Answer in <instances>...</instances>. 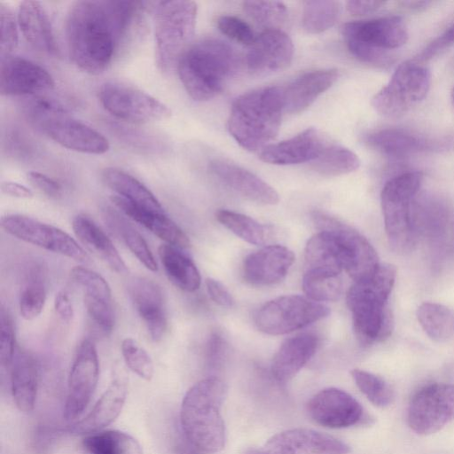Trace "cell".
<instances>
[{
    "label": "cell",
    "instance_id": "1",
    "mask_svg": "<svg viewBox=\"0 0 454 454\" xmlns=\"http://www.w3.org/2000/svg\"><path fill=\"white\" fill-rule=\"evenodd\" d=\"M147 5L141 1L75 2L65 24L73 63L92 74L106 70Z\"/></svg>",
    "mask_w": 454,
    "mask_h": 454
},
{
    "label": "cell",
    "instance_id": "2",
    "mask_svg": "<svg viewBox=\"0 0 454 454\" xmlns=\"http://www.w3.org/2000/svg\"><path fill=\"white\" fill-rule=\"evenodd\" d=\"M239 64V55L231 45L207 38L184 51L176 69L189 96L196 101H207L224 90Z\"/></svg>",
    "mask_w": 454,
    "mask_h": 454
},
{
    "label": "cell",
    "instance_id": "3",
    "mask_svg": "<svg viewBox=\"0 0 454 454\" xmlns=\"http://www.w3.org/2000/svg\"><path fill=\"white\" fill-rule=\"evenodd\" d=\"M396 276L395 266L380 263L369 278L355 282L347 294V305L352 315L356 337L363 346L388 338L394 320L388 299Z\"/></svg>",
    "mask_w": 454,
    "mask_h": 454
},
{
    "label": "cell",
    "instance_id": "4",
    "mask_svg": "<svg viewBox=\"0 0 454 454\" xmlns=\"http://www.w3.org/2000/svg\"><path fill=\"white\" fill-rule=\"evenodd\" d=\"M285 112L283 87L269 86L242 94L230 112L228 129L244 149H263L278 133Z\"/></svg>",
    "mask_w": 454,
    "mask_h": 454
},
{
    "label": "cell",
    "instance_id": "5",
    "mask_svg": "<svg viewBox=\"0 0 454 454\" xmlns=\"http://www.w3.org/2000/svg\"><path fill=\"white\" fill-rule=\"evenodd\" d=\"M227 386L216 376L198 381L186 392L180 410L185 438L200 451L215 453L225 444V427L221 408Z\"/></svg>",
    "mask_w": 454,
    "mask_h": 454
},
{
    "label": "cell",
    "instance_id": "6",
    "mask_svg": "<svg viewBox=\"0 0 454 454\" xmlns=\"http://www.w3.org/2000/svg\"><path fill=\"white\" fill-rule=\"evenodd\" d=\"M342 35L356 59L383 68L394 62V50L408 40L406 25L398 16L348 22L342 27Z\"/></svg>",
    "mask_w": 454,
    "mask_h": 454
},
{
    "label": "cell",
    "instance_id": "7",
    "mask_svg": "<svg viewBox=\"0 0 454 454\" xmlns=\"http://www.w3.org/2000/svg\"><path fill=\"white\" fill-rule=\"evenodd\" d=\"M154 20L155 59L159 69L168 72L191 45L197 20L193 1H160L151 3Z\"/></svg>",
    "mask_w": 454,
    "mask_h": 454
},
{
    "label": "cell",
    "instance_id": "8",
    "mask_svg": "<svg viewBox=\"0 0 454 454\" xmlns=\"http://www.w3.org/2000/svg\"><path fill=\"white\" fill-rule=\"evenodd\" d=\"M422 180L421 172L408 171L390 178L381 191L385 231L390 246L397 252H408L416 244L411 208Z\"/></svg>",
    "mask_w": 454,
    "mask_h": 454
},
{
    "label": "cell",
    "instance_id": "9",
    "mask_svg": "<svg viewBox=\"0 0 454 454\" xmlns=\"http://www.w3.org/2000/svg\"><path fill=\"white\" fill-rule=\"evenodd\" d=\"M430 83L431 73L425 62L418 59L406 60L373 96L372 105L384 116L399 117L426 98Z\"/></svg>",
    "mask_w": 454,
    "mask_h": 454
},
{
    "label": "cell",
    "instance_id": "10",
    "mask_svg": "<svg viewBox=\"0 0 454 454\" xmlns=\"http://www.w3.org/2000/svg\"><path fill=\"white\" fill-rule=\"evenodd\" d=\"M328 307L301 295H283L263 304L254 314L256 327L270 335H282L326 317Z\"/></svg>",
    "mask_w": 454,
    "mask_h": 454
},
{
    "label": "cell",
    "instance_id": "11",
    "mask_svg": "<svg viewBox=\"0 0 454 454\" xmlns=\"http://www.w3.org/2000/svg\"><path fill=\"white\" fill-rule=\"evenodd\" d=\"M98 99L113 116L131 123H148L171 116L167 105L140 89L121 82L102 84Z\"/></svg>",
    "mask_w": 454,
    "mask_h": 454
},
{
    "label": "cell",
    "instance_id": "12",
    "mask_svg": "<svg viewBox=\"0 0 454 454\" xmlns=\"http://www.w3.org/2000/svg\"><path fill=\"white\" fill-rule=\"evenodd\" d=\"M311 217L319 231H332L337 235L342 249L343 269L354 282L365 280L374 274L380 262L365 237L325 212L315 210Z\"/></svg>",
    "mask_w": 454,
    "mask_h": 454
},
{
    "label": "cell",
    "instance_id": "13",
    "mask_svg": "<svg viewBox=\"0 0 454 454\" xmlns=\"http://www.w3.org/2000/svg\"><path fill=\"white\" fill-rule=\"evenodd\" d=\"M1 227L9 235L26 243L79 262H90V256L74 238L51 224L27 215L11 214L1 218Z\"/></svg>",
    "mask_w": 454,
    "mask_h": 454
},
{
    "label": "cell",
    "instance_id": "14",
    "mask_svg": "<svg viewBox=\"0 0 454 454\" xmlns=\"http://www.w3.org/2000/svg\"><path fill=\"white\" fill-rule=\"evenodd\" d=\"M454 419V386L445 383L429 384L411 398L407 422L418 434L427 435L442 429Z\"/></svg>",
    "mask_w": 454,
    "mask_h": 454
},
{
    "label": "cell",
    "instance_id": "15",
    "mask_svg": "<svg viewBox=\"0 0 454 454\" xmlns=\"http://www.w3.org/2000/svg\"><path fill=\"white\" fill-rule=\"evenodd\" d=\"M99 377V362L95 343L84 339L75 351L67 381L64 418H77L90 403Z\"/></svg>",
    "mask_w": 454,
    "mask_h": 454
},
{
    "label": "cell",
    "instance_id": "16",
    "mask_svg": "<svg viewBox=\"0 0 454 454\" xmlns=\"http://www.w3.org/2000/svg\"><path fill=\"white\" fill-rule=\"evenodd\" d=\"M61 146L89 154L109 150L108 140L97 129L70 116L67 109L51 113L34 124Z\"/></svg>",
    "mask_w": 454,
    "mask_h": 454
},
{
    "label": "cell",
    "instance_id": "17",
    "mask_svg": "<svg viewBox=\"0 0 454 454\" xmlns=\"http://www.w3.org/2000/svg\"><path fill=\"white\" fill-rule=\"evenodd\" d=\"M365 144L390 159H403L433 151L448 150L454 146V137H429L404 128H385L367 134Z\"/></svg>",
    "mask_w": 454,
    "mask_h": 454
},
{
    "label": "cell",
    "instance_id": "18",
    "mask_svg": "<svg viewBox=\"0 0 454 454\" xmlns=\"http://www.w3.org/2000/svg\"><path fill=\"white\" fill-rule=\"evenodd\" d=\"M51 74L37 63L19 56L1 57L0 92L4 96H36L51 90Z\"/></svg>",
    "mask_w": 454,
    "mask_h": 454
},
{
    "label": "cell",
    "instance_id": "19",
    "mask_svg": "<svg viewBox=\"0 0 454 454\" xmlns=\"http://www.w3.org/2000/svg\"><path fill=\"white\" fill-rule=\"evenodd\" d=\"M261 454H348L344 442L308 428H294L271 436L259 450Z\"/></svg>",
    "mask_w": 454,
    "mask_h": 454
},
{
    "label": "cell",
    "instance_id": "20",
    "mask_svg": "<svg viewBox=\"0 0 454 454\" xmlns=\"http://www.w3.org/2000/svg\"><path fill=\"white\" fill-rule=\"evenodd\" d=\"M294 44L282 29L263 30L246 55L247 70L254 75H267L286 68L292 62Z\"/></svg>",
    "mask_w": 454,
    "mask_h": 454
},
{
    "label": "cell",
    "instance_id": "21",
    "mask_svg": "<svg viewBox=\"0 0 454 454\" xmlns=\"http://www.w3.org/2000/svg\"><path fill=\"white\" fill-rule=\"evenodd\" d=\"M309 416L323 427L343 428L359 423L364 410L348 393L335 387L322 389L308 403Z\"/></svg>",
    "mask_w": 454,
    "mask_h": 454
},
{
    "label": "cell",
    "instance_id": "22",
    "mask_svg": "<svg viewBox=\"0 0 454 454\" xmlns=\"http://www.w3.org/2000/svg\"><path fill=\"white\" fill-rule=\"evenodd\" d=\"M294 259V254L286 247L265 246L245 258L243 278L253 286L277 284L286 278Z\"/></svg>",
    "mask_w": 454,
    "mask_h": 454
},
{
    "label": "cell",
    "instance_id": "23",
    "mask_svg": "<svg viewBox=\"0 0 454 454\" xmlns=\"http://www.w3.org/2000/svg\"><path fill=\"white\" fill-rule=\"evenodd\" d=\"M329 144L318 129L309 128L289 139L268 145L262 150L260 159L274 165L312 162Z\"/></svg>",
    "mask_w": 454,
    "mask_h": 454
},
{
    "label": "cell",
    "instance_id": "24",
    "mask_svg": "<svg viewBox=\"0 0 454 454\" xmlns=\"http://www.w3.org/2000/svg\"><path fill=\"white\" fill-rule=\"evenodd\" d=\"M129 290L152 340H160L167 330L165 301L160 286L151 279L138 278L130 283Z\"/></svg>",
    "mask_w": 454,
    "mask_h": 454
},
{
    "label": "cell",
    "instance_id": "25",
    "mask_svg": "<svg viewBox=\"0 0 454 454\" xmlns=\"http://www.w3.org/2000/svg\"><path fill=\"white\" fill-rule=\"evenodd\" d=\"M209 167L223 183L243 197L263 205L278 203L277 191L249 170L225 160H215Z\"/></svg>",
    "mask_w": 454,
    "mask_h": 454
},
{
    "label": "cell",
    "instance_id": "26",
    "mask_svg": "<svg viewBox=\"0 0 454 454\" xmlns=\"http://www.w3.org/2000/svg\"><path fill=\"white\" fill-rule=\"evenodd\" d=\"M127 383L123 379L114 380L91 411L81 420L67 427L72 434H90L109 426L121 413L127 396Z\"/></svg>",
    "mask_w": 454,
    "mask_h": 454
},
{
    "label": "cell",
    "instance_id": "27",
    "mask_svg": "<svg viewBox=\"0 0 454 454\" xmlns=\"http://www.w3.org/2000/svg\"><path fill=\"white\" fill-rule=\"evenodd\" d=\"M17 18L21 34L32 48L48 56L59 55L50 18L40 2H21Z\"/></svg>",
    "mask_w": 454,
    "mask_h": 454
},
{
    "label": "cell",
    "instance_id": "28",
    "mask_svg": "<svg viewBox=\"0 0 454 454\" xmlns=\"http://www.w3.org/2000/svg\"><path fill=\"white\" fill-rule=\"evenodd\" d=\"M338 79L336 69H321L306 73L283 87L285 112L300 114L310 106Z\"/></svg>",
    "mask_w": 454,
    "mask_h": 454
},
{
    "label": "cell",
    "instance_id": "29",
    "mask_svg": "<svg viewBox=\"0 0 454 454\" xmlns=\"http://www.w3.org/2000/svg\"><path fill=\"white\" fill-rule=\"evenodd\" d=\"M318 339L312 333H301L286 339L273 356L270 372L279 382L294 378L315 355Z\"/></svg>",
    "mask_w": 454,
    "mask_h": 454
},
{
    "label": "cell",
    "instance_id": "30",
    "mask_svg": "<svg viewBox=\"0 0 454 454\" xmlns=\"http://www.w3.org/2000/svg\"><path fill=\"white\" fill-rule=\"evenodd\" d=\"M111 201L123 215L143 225L167 244L181 249L191 246L188 236L165 213L147 210L117 195L112 196Z\"/></svg>",
    "mask_w": 454,
    "mask_h": 454
},
{
    "label": "cell",
    "instance_id": "31",
    "mask_svg": "<svg viewBox=\"0 0 454 454\" xmlns=\"http://www.w3.org/2000/svg\"><path fill=\"white\" fill-rule=\"evenodd\" d=\"M72 228L79 241L112 270L118 274L128 271L126 263L112 240L90 216L78 214L73 218Z\"/></svg>",
    "mask_w": 454,
    "mask_h": 454
},
{
    "label": "cell",
    "instance_id": "32",
    "mask_svg": "<svg viewBox=\"0 0 454 454\" xmlns=\"http://www.w3.org/2000/svg\"><path fill=\"white\" fill-rule=\"evenodd\" d=\"M11 388L17 408L30 412L35 406L38 388V366L28 352L17 348L10 365Z\"/></svg>",
    "mask_w": 454,
    "mask_h": 454
},
{
    "label": "cell",
    "instance_id": "33",
    "mask_svg": "<svg viewBox=\"0 0 454 454\" xmlns=\"http://www.w3.org/2000/svg\"><path fill=\"white\" fill-rule=\"evenodd\" d=\"M413 226L417 236L439 239L444 235L449 219L446 202L431 193H418L411 208Z\"/></svg>",
    "mask_w": 454,
    "mask_h": 454
},
{
    "label": "cell",
    "instance_id": "34",
    "mask_svg": "<svg viewBox=\"0 0 454 454\" xmlns=\"http://www.w3.org/2000/svg\"><path fill=\"white\" fill-rule=\"evenodd\" d=\"M305 270L340 274L343 269L342 249L337 235L331 231H319L305 247Z\"/></svg>",
    "mask_w": 454,
    "mask_h": 454
},
{
    "label": "cell",
    "instance_id": "35",
    "mask_svg": "<svg viewBox=\"0 0 454 454\" xmlns=\"http://www.w3.org/2000/svg\"><path fill=\"white\" fill-rule=\"evenodd\" d=\"M102 179L117 196L147 210L165 213L154 194L126 171L117 168H106L102 173Z\"/></svg>",
    "mask_w": 454,
    "mask_h": 454
},
{
    "label": "cell",
    "instance_id": "36",
    "mask_svg": "<svg viewBox=\"0 0 454 454\" xmlns=\"http://www.w3.org/2000/svg\"><path fill=\"white\" fill-rule=\"evenodd\" d=\"M158 254L167 277L176 287L189 293L200 288V271L181 248L165 243L160 246Z\"/></svg>",
    "mask_w": 454,
    "mask_h": 454
},
{
    "label": "cell",
    "instance_id": "37",
    "mask_svg": "<svg viewBox=\"0 0 454 454\" xmlns=\"http://www.w3.org/2000/svg\"><path fill=\"white\" fill-rule=\"evenodd\" d=\"M104 222L108 228L125 244L137 259L149 270L157 271L158 264L146 240L121 215V213L111 207H104L101 209Z\"/></svg>",
    "mask_w": 454,
    "mask_h": 454
},
{
    "label": "cell",
    "instance_id": "38",
    "mask_svg": "<svg viewBox=\"0 0 454 454\" xmlns=\"http://www.w3.org/2000/svg\"><path fill=\"white\" fill-rule=\"evenodd\" d=\"M82 445L90 454H144L137 439L119 430L90 434L83 439Z\"/></svg>",
    "mask_w": 454,
    "mask_h": 454
},
{
    "label": "cell",
    "instance_id": "39",
    "mask_svg": "<svg viewBox=\"0 0 454 454\" xmlns=\"http://www.w3.org/2000/svg\"><path fill=\"white\" fill-rule=\"evenodd\" d=\"M418 321L434 340L445 341L454 337V310L439 303L424 302L417 310Z\"/></svg>",
    "mask_w": 454,
    "mask_h": 454
},
{
    "label": "cell",
    "instance_id": "40",
    "mask_svg": "<svg viewBox=\"0 0 454 454\" xmlns=\"http://www.w3.org/2000/svg\"><path fill=\"white\" fill-rule=\"evenodd\" d=\"M216 220L246 242L263 246L270 239V231L254 218L226 209L215 213Z\"/></svg>",
    "mask_w": 454,
    "mask_h": 454
},
{
    "label": "cell",
    "instance_id": "41",
    "mask_svg": "<svg viewBox=\"0 0 454 454\" xmlns=\"http://www.w3.org/2000/svg\"><path fill=\"white\" fill-rule=\"evenodd\" d=\"M360 166L357 155L341 145L329 144L311 162L310 168L320 175L336 176L356 170Z\"/></svg>",
    "mask_w": 454,
    "mask_h": 454
},
{
    "label": "cell",
    "instance_id": "42",
    "mask_svg": "<svg viewBox=\"0 0 454 454\" xmlns=\"http://www.w3.org/2000/svg\"><path fill=\"white\" fill-rule=\"evenodd\" d=\"M302 289L307 298L313 301H337L342 291L340 274L318 270L304 271Z\"/></svg>",
    "mask_w": 454,
    "mask_h": 454
},
{
    "label": "cell",
    "instance_id": "43",
    "mask_svg": "<svg viewBox=\"0 0 454 454\" xmlns=\"http://www.w3.org/2000/svg\"><path fill=\"white\" fill-rule=\"evenodd\" d=\"M341 5L338 1L311 0L303 3L302 26L309 34H319L338 20Z\"/></svg>",
    "mask_w": 454,
    "mask_h": 454
},
{
    "label": "cell",
    "instance_id": "44",
    "mask_svg": "<svg viewBox=\"0 0 454 454\" xmlns=\"http://www.w3.org/2000/svg\"><path fill=\"white\" fill-rule=\"evenodd\" d=\"M243 9L264 30L281 29L287 20L286 6L278 1H245Z\"/></svg>",
    "mask_w": 454,
    "mask_h": 454
},
{
    "label": "cell",
    "instance_id": "45",
    "mask_svg": "<svg viewBox=\"0 0 454 454\" xmlns=\"http://www.w3.org/2000/svg\"><path fill=\"white\" fill-rule=\"evenodd\" d=\"M351 376L360 391L378 407H387L394 400V391L380 377L369 372L354 369Z\"/></svg>",
    "mask_w": 454,
    "mask_h": 454
},
{
    "label": "cell",
    "instance_id": "46",
    "mask_svg": "<svg viewBox=\"0 0 454 454\" xmlns=\"http://www.w3.org/2000/svg\"><path fill=\"white\" fill-rule=\"evenodd\" d=\"M121 355L126 365L145 380H151L154 373L153 362L147 351L136 340L125 338L121 345Z\"/></svg>",
    "mask_w": 454,
    "mask_h": 454
},
{
    "label": "cell",
    "instance_id": "47",
    "mask_svg": "<svg viewBox=\"0 0 454 454\" xmlns=\"http://www.w3.org/2000/svg\"><path fill=\"white\" fill-rule=\"evenodd\" d=\"M71 278L82 286L84 294L112 301V291L107 281L98 272L82 266L71 270Z\"/></svg>",
    "mask_w": 454,
    "mask_h": 454
},
{
    "label": "cell",
    "instance_id": "48",
    "mask_svg": "<svg viewBox=\"0 0 454 454\" xmlns=\"http://www.w3.org/2000/svg\"><path fill=\"white\" fill-rule=\"evenodd\" d=\"M46 301V290L37 278L32 279L22 290L19 300L20 316L27 321L36 318Z\"/></svg>",
    "mask_w": 454,
    "mask_h": 454
},
{
    "label": "cell",
    "instance_id": "49",
    "mask_svg": "<svg viewBox=\"0 0 454 454\" xmlns=\"http://www.w3.org/2000/svg\"><path fill=\"white\" fill-rule=\"evenodd\" d=\"M1 57L12 55L19 43V23L15 13L7 4H0Z\"/></svg>",
    "mask_w": 454,
    "mask_h": 454
},
{
    "label": "cell",
    "instance_id": "50",
    "mask_svg": "<svg viewBox=\"0 0 454 454\" xmlns=\"http://www.w3.org/2000/svg\"><path fill=\"white\" fill-rule=\"evenodd\" d=\"M83 301L88 315L100 328V330L108 334L113 331L115 324V313L113 307V301H105L84 294Z\"/></svg>",
    "mask_w": 454,
    "mask_h": 454
},
{
    "label": "cell",
    "instance_id": "51",
    "mask_svg": "<svg viewBox=\"0 0 454 454\" xmlns=\"http://www.w3.org/2000/svg\"><path fill=\"white\" fill-rule=\"evenodd\" d=\"M216 26L227 37L248 47L256 38L252 27L246 21L235 16L223 15L218 17Z\"/></svg>",
    "mask_w": 454,
    "mask_h": 454
},
{
    "label": "cell",
    "instance_id": "52",
    "mask_svg": "<svg viewBox=\"0 0 454 454\" xmlns=\"http://www.w3.org/2000/svg\"><path fill=\"white\" fill-rule=\"evenodd\" d=\"M0 315V362L2 366L10 367L17 349L14 326L11 316L4 308Z\"/></svg>",
    "mask_w": 454,
    "mask_h": 454
},
{
    "label": "cell",
    "instance_id": "53",
    "mask_svg": "<svg viewBox=\"0 0 454 454\" xmlns=\"http://www.w3.org/2000/svg\"><path fill=\"white\" fill-rule=\"evenodd\" d=\"M229 355V346L223 335L213 332L205 348L206 365L209 371H219L225 364Z\"/></svg>",
    "mask_w": 454,
    "mask_h": 454
},
{
    "label": "cell",
    "instance_id": "54",
    "mask_svg": "<svg viewBox=\"0 0 454 454\" xmlns=\"http://www.w3.org/2000/svg\"><path fill=\"white\" fill-rule=\"evenodd\" d=\"M454 44V23L438 37L429 43L416 58L426 62L442 53Z\"/></svg>",
    "mask_w": 454,
    "mask_h": 454
},
{
    "label": "cell",
    "instance_id": "55",
    "mask_svg": "<svg viewBox=\"0 0 454 454\" xmlns=\"http://www.w3.org/2000/svg\"><path fill=\"white\" fill-rule=\"evenodd\" d=\"M61 431L49 425L38 426L32 438L33 448L38 453H46L59 437Z\"/></svg>",
    "mask_w": 454,
    "mask_h": 454
},
{
    "label": "cell",
    "instance_id": "56",
    "mask_svg": "<svg viewBox=\"0 0 454 454\" xmlns=\"http://www.w3.org/2000/svg\"><path fill=\"white\" fill-rule=\"evenodd\" d=\"M27 176L34 187L48 197L59 198L61 196L62 186L55 179L37 171H30L27 174Z\"/></svg>",
    "mask_w": 454,
    "mask_h": 454
},
{
    "label": "cell",
    "instance_id": "57",
    "mask_svg": "<svg viewBox=\"0 0 454 454\" xmlns=\"http://www.w3.org/2000/svg\"><path fill=\"white\" fill-rule=\"evenodd\" d=\"M205 284L207 294L215 303L222 307H231L233 305L232 295L220 281L208 278Z\"/></svg>",
    "mask_w": 454,
    "mask_h": 454
},
{
    "label": "cell",
    "instance_id": "58",
    "mask_svg": "<svg viewBox=\"0 0 454 454\" xmlns=\"http://www.w3.org/2000/svg\"><path fill=\"white\" fill-rule=\"evenodd\" d=\"M54 309L63 322L70 323L72 321L74 315V307L66 291L61 290L56 294L54 298Z\"/></svg>",
    "mask_w": 454,
    "mask_h": 454
},
{
    "label": "cell",
    "instance_id": "59",
    "mask_svg": "<svg viewBox=\"0 0 454 454\" xmlns=\"http://www.w3.org/2000/svg\"><path fill=\"white\" fill-rule=\"evenodd\" d=\"M386 4L385 1L372 0H350L347 3L348 11L354 15H364L374 12Z\"/></svg>",
    "mask_w": 454,
    "mask_h": 454
},
{
    "label": "cell",
    "instance_id": "60",
    "mask_svg": "<svg viewBox=\"0 0 454 454\" xmlns=\"http://www.w3.org/2000/svg\"><path fill=\"white\" fill-rule=\"evenodd\" d=\"M1 191L5 195L19 199H30L34 196L33 192L28 187L11 181L3 182Z\"/></svg>",
    "mask_w": 454,
    "mask_h": 454
},
{
    "label": "cell",
    "instance_id": "61",
    "mask_svg": "<svg viewBox=\"0 0 454 454\" xmlns=\"http://www.w3.org/2000/svg\"><path fill=\"white\" fill-rule=\"evenodd\" d=\"M199 450L188 440L187 442H181L175 446V454H200Z\"/></svg>",
    "mask_w": 454,
    "mask_h": 454
},
{
    "label": "cell",
    "instance_id": "62",
    "mask_svg": "<svg viewBox=\"0 0 454 454\" xmlns=\"http://www.w3.org/2000/svg\"><path fill=\"white\" fill-rule=\"evenodd\" d=\"M400 4L410 10L419 11L427 7L431 4L429 1H402Z\"/></svg>",
    "mask_w": 454,
    "mask_h": 454
},
{
    "label": "cell",
    "instance_id": "63",
    "mask_svg": "<svg viewBox=\"0 0 454 454\" xmlns=\"http://www.w3.org/2000/svg\"><path fill=\"white\" fill-rule=\"evenodd\" d=\"M247 454H261L259 450H250Z\"/></svg>",
    "mask_w": 454,
    "mask_h": 454
},
{
    "label": "cell",
    "instance_id": "64",
    "mask_svg": "<svg viewBox=\"0 0 454 454\" xmlns=\"http://www.w3.org/2000/svg\"><path fill=\"white\" fill-rule=\"evenodd\" d=\"M451 99H452V103H453V106H454V87L451 90Z\"/></svg>",
    "mask_w": 454,
    "mask_h": 454
}]
</instances>
